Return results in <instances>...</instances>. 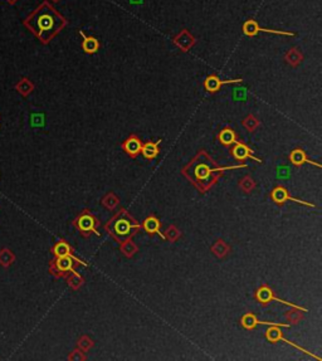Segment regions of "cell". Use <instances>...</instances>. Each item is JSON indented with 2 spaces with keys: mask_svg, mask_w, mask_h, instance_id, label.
Segmentation results:
<instances>
[{
  "mask_svg": "<svg viewBox=\"0 0 322 361\" xmlns=\"http://www.w3.org/2000/svg\"><path fill=\"white\" fill-rule=\"evenodd\" d=\"M23 25L42 44H49L68 25V20L46 0L23 20Z\"/></svg>",
  "mask_w": 322,
  "mask_h": 361,
  "instance_id": "6da1fadb",
  "label": "cell"
},
{
  "mask_svg": "<svg viewBox=\"0 0 322 361\" xmlns=\"http://www.w3.org/2000/svg\"><path fill=\"white\" fill-rule=\"evenodd\" d=\"M242 29H243L244 35H247V37H256V35L260 34V33H269V34H276V35H286V37H294V35H296V33H293V31L262 28V27H260V24H258L254 19H248V20H245L243 24V28Z\"/></svg>",
  "mask_w": 322,
  "mask_h": 361,
  "instance_id": "7a4b0ae2",
  "label": "cell"
},
{
  "mask_svg": "<svg viewBox=\"0 0 322 361\" xmlns=\"http://www.w3.org/2000/svg\"><path fill=\"white\" fill-rule=\"evenodd\" d=\"M172 43L175 44L179 49H182L183 52L188 53L189 50L195 45L197 39H195L194 35L191 34L188 29H183V30L179 31L175 37L172 38Z\"/></svg>",
  "mask_w": 322,
  "mask_h": 361,
  "instance_id": "3957f363",
  "label": "cell"
},
{
  "mask_svg": "<svg viewBox=\"0 0 322 361\" xmlns=\"http://www.w3.org/2000/svg\"><path fill=\"white\" fill-rule=\"evenodd\" d=\"M235 82H243V79L238 78L222 81L218 75H209V77H207V79L204 81V88H205L208 92H210V93H215V92H218L224 85H230V83H235Z\"/></svg>",
  "mask_w": 322,
  "mask_h": 361,
  "instance_id": "277c9868",
  "label": "cell"
},
{
  "mask_svg": "<svg viewBox=\"0 0 322 361\" xmlns=\"http://www.w3.org/2000/svg\"><path fill=\"white\" fill-rule=\"evenodd\" d=\"M231 154H233V156H234L237 160H245V159L249 157V159H253L257 163H261L260 159L253 155V151L250 150L247 145H244L243 142L241 141L235 142L233 149H231Z\"/></svg>",
  "mask_w": 322,
  "mask_h": 361,
  "instance_id": "5b68a950",
  "label": "cell"
},
{
  "mask_svg": "<svg viewBox=\"0 0 322 361\" xmlns=\"http://www.w3.org/2000/svg\"><path fill=\"white\" fill-rule=\"evenodd\" d=\"M271 196H272V199L276 201V203H277V204L285 203L286 200H292V201L298 203V204H304V205H307V207H313V204H310V203H306V201H302V200H300V199H296V198L290 196L287 190H286L285 188H282V186H277V188H275V190L272 192V195H271Z\"/></svg>",
  "mask_w": 322,
  "mask_h": 361,
  "instance_id": "8992f818",
  "label": "cell"
},
{
  "mask_svg": "<svg viewBox=\"0 0 322 361\" xmlns=\"http://www.w3.org/2000/svg\"><path fill=\"white\" fill-rule=\"evenodd\" d=\"M122 148L126 151V154L130 155L131 157H136L141 152L142 142L140 141V138L136 135H131L122 144Z\"/></svg>",
  "mask_w": 322,
  "mask_h": 361,
  "instance_id": "52a82bcc",
  "label": "cell"
},
{
  "mask_svg": "<svg viewBox=\"0 0 322 361\" xmlns=\"http://www.w3.org/2000/svg\"><path fill=\"white\" fill-rule=\"evenodd\" d=\"M78 33L81 34V37L83 38V41H82V49H83V52H85L86 54L97 53V50L100 49L101 47L100 41H98L97 38L88 37V35H86L81 29L78 30Z\"/></svg>",
  "mask_w": 322,
  "mask_h": 361,
  "instance_id": "ba28073f",
  "label": "cell"
},
{
  "mask_svg": "<svg viewBox=\"0 0 322 361\" xmlns=\"http://www.w3.org/2000/svg\"><path fill=\"white\" fill-rule=\"evenodd\" d=\"M256 299L258 300V301H260L261 303H263V305H266V303H268V302H271V301H277V302H281V303H286V305L292 306V307H296V306L292 305V303H288V302L282 301V300H279V299H277V297H275V296H273L272 289H269L267 286L261 287V288L258 289V291H257V292H256Z\"/></svg>",
  "mask_w": 322,
  "mask_h": 361,
  "instance_id": "9c48e42d",
  "label": "cell"
},
{
  "mask_svg": "<svg viewBox=\"0 0 322 361\" xmlns=\"http://www.w3.org/2000/svg\"><path fill=\"white\" fill-rule=\"evenodd\" d=\"M241 322H242V325H243V327H245L247 330H252V329H254V327L258 326V325H278V326H282V327H290V325L275 324V322H264V321L257 320L256 316L250 314L244 315L243 317H242Z\"/></svg>",
  "mask_w": 322,
  "mask_h": 361,
  "instance_id": "30bf717a",
  "label": "cell"
},
{
  "mask_svg": "<svg viewBox=\"0 0 322 361\" xmlns=\"http://www.w3.org/2000/svg\"><path fill=\"white\" fill-rule=\"evenodd\" d=\"M290 160H291V163L293 164V165H296V166H301V165H304V164H306V163L313 164V165H316L317 167L321 166L320 164H316V163H313V161H311L310 159L306 156L305 151L301 150V149H296V150L292 151L291 155H290Z\"/></svg>",
  "mask_w": 322,
  "mask_h": 361,
  "instance_id": "8fae6325",
  "label": "cell"
},
{
  "mask_svg": "<svg viewBox=\"0 0 322 361\" xmlns=\"http://www.w3.org/2000/svg\"><path fill=\"white\" fill-rule=\"evenodd\" d=\"M285 60L292 67H298L304 60V54L297 47H293L287 50L285 54Z\"/></svg>",
  "mask_w": 322,
  "mask_h": 361,
  "instance_id": "7c38bea8",
  "label": "cell"
},
{
  "mask_svg": "<svg viewBox=\"0 0 322 361\" xmlns=\"http://www.w3.org/2000/svg\"><path fill=\"white\" fill-rule=\"evenodd\" d=\"M219 141L222 142L223 145H225V146H230V145H234L238 141V136L234 130L225 127L219 134Z\"/></svg>",
  "mask_w": 322,
  "mask_h": 361,
  "instance_id": "4fadbf2b",
  "label": "cell"
},
{
  "mask_svg": "<svg viewBox=\"0 0 322 361\" xmlns=\"http://www.w3.org/2000/svg\"><path fill=\"white\" fill-rule=\"evenodd\" d=\"M161 142V140H157L156 142H146V144H142V148H141V152L144 155L146 159H155L159 154V144Z\"/></svg>",
  "mask_w": 322,
  "mask_h": 361,
  "instance_id": "5bb4252c",
  "label": "cell"
},
{
  "mask_svg": "<svg viewBox=\"0 0 322 361\" xmlns=\"http://www.w3.org/2000/svg\"><path fill=\"white\" fill-rule=\"evenodd\" d=\"M94 224H96V222H94L93 217L88 215V214H83L78 220L79 229H82L83 232H96Z\"/></svg>",
  "mask_w": 322,
  "mask_h": 361,
  "instance_id": "9a60e30c",
  "label": "cell"
},
{
  "mask_svg": "<svg viewBox=\"0 0 322 361\" xmlns=\"http://www.w3.org/2000/svg\"><path fill=\"white\" fill-rule=\"evenodd\" d=\"M16 88V91L19 92V93L22 94V96H28V94L31 93V91L34 90V85L31 83V79L28 78H22L20 81L16 83L15 86Z\"/></svg>",
  "mask_w": 322,
  "mask_h": 361,
  "instance_id": "2e32d148",
  "label": "cell"
},
{
  "mask_svg": "<svg viewBox=\"0 0 322 361\" xmlns=\"http://www.w3.org/2000/svg\"><path fill=\"white\" fill-rule=\"evenodd\" d=\"M142 226H144V229L146 230L147 233H159V234H161V233L159 232L160 230V222L157 218L155 217H149L146 218V219L144 220V224H142Z\"/></svg>",
  "mask_w": 322,
  "mask_h": 361,
  "instance_id": "e0dca14e",
  "label": "cell"
},
{
  "mask_svg": "<svg viewBox=\"0 0 322 361\" xmlns=\"http://www.w3.org/2000/svg\"><path fill=\"white\" fill-rule=\"evenodd\" d=\"M266 337L268 341H271V343L281 341L283 335H282V331L279 330L278 325H271V327L266 331Z\"/></svg>",
  "mask_w": 322,
  "mask_h": 361,
  "instance_id": "ac0fdd59",
  "label": "cell"
},
{
  "mask_svg": "<svg viewBox=\"0 0 322 361\" xmlns=\"http://www.w3.org/2000/svg\"><path fill=\"white\" fill-rule=\"evenodd\" d=\"M73 261H72V256H66V257H58V261H57V267L58 270L63 271V272H68V271L72 270Z\"/></svg>",
  "mask_w": 322,
  "mask_h": 361,
  "instance_id": "d6986e66",
  "label": "cell"
},
{
  "mask_svg": "<svg viewBox=\"0 0 322 361\" xmlns=\"http://www.w3.org/2000/svg\"><path fill=\"white\" fill-rule=\"evenodd\" d=\"M53 252L57 257H66V256H71V248H69V245L67 244L66 242L57 243Z\"/></svg>",
  "mask_w": 322,
  "mask_h": 361,
  "instance_id": "ffe728a7",
  "label": "cell"
},
{
  "mask_svg": "<svg viewBox=\"0 0 322 361\" xmlns=\"http://www.w3.org/2000/svg\"><path fill=\"white\" fill-rule=\"evenodd\" d=\"M115 230L120 236H125V234H128L131 232V224L128 223L127 220H119L115 224Z\"/></svg>",
  "mask_w": 322,
  "mask_h": 361,
  "instance_id": "44dd1931",
  "label": "cell"
},
{
  "mask_svg": "<svg viewBox=\"0 0 322 361\" xmlns=\"http://www.w3.org/2000/svg\"><path fill=\"white\" fill-rule=\"evenodd\" d=\"M243 126L248 130V131L252 132L260 126V121H258L253 115H248V116L243 120Z\"/></svg>",
  "mask_w": 322,
  "mask_h": 361,
  "instance_id": "7402d4cb",
  "label": "cell"
},
{
  "mask_svg": "<svg viewBox=\"0 0 322 361\" xmlns=\"http://www.w3.org/2000/svg\"><path fill=\"white\" fill-rule=\"evenodd\" d=\"M14 261V256L9 249H3L0 252V263L3 266H10Z\"/></svg>",
  "mask_w": 322,
  "mask_h": 361,
  "instance_id": "603a6c76",
  "label": "cell"
},
{
  "mask_svg": "<svg viewBox=\"0 0 322 361\" xmlns=\"http://www.w3.org/2000/svg\"><path fill=\"white\" fill-rule=\"evenodd\" d=\"M210 173H212V170H210V167L207 166V165H199V166L195 169V175H197V178L199 180L207 179L208 176L210 175Z\"/></svg>",
  "mask_w": 322,
  "mask_h": 361,
  "instance_id": "cb8c5ba5",
  "label": "cell"
},
{
  "mask_svg": "<svg viewBox=\"0 0 322 361\" xmlns=\"http://www.w3.org/2000/svg\"><path fill=\"white\" fill-rule=\"evenodd\" d=\"M241 186H242V189H243L244 192L249 193L250 190L253 189L254 182H253V180L250 179V178H245V179H244L243 181L241 182Z\"/></svg>",
  "mask_w": 322,
  "mask_h": 361,
  "instance_id": "d4e9b609",
  "label": "cell"
},
{
  "mask_svg": "<svg viewBox=\"0 0 322 361\" xmlns=\"http://www.w3.org/2000/svg\"><path fill=\"white\" fill-rule=\"evenodd\" d=\"M127 245H128L127 248H126V247H123V251H125L126 255L130 256V255H132V253H134L135 249H136V248H135V245L132 244V243H127Z\"/></svg>",
  "mask_w": 322,
  "mask_h": 361,
  "instance_id": "484cf974",
  "label": "cell"
},
{
  "mask_svg": "<svg viewBox=\"0 0 322 361\" xmlns=\"http://www.w3.org/2000/svg\"><path fill=\"white\" fill-rule=\"evenodd\" d=\"M5 1L8 4H10V5H13V4H15L16 1H18V0H5Z\"/></svg>",
  "mask_w": 322,
  "mask_h": 361,
  "instance_id": "4316f807",
  "label": "cell"
},
{
  "mask_svg": "<svg viewBox=\"0 0 322 361\" xmlns=\"http://www.w3.org/2000/svg\"><path fill=\"white\" fill-rule=\"evenodd\" d=\"M52 1H53V3H58L60 0H52Z\"/></svg>",
  "mask_w": 322,
  "mask_h": 361,
  "instance_id": "83f0119b",
  "label": "cell"
}]
</instances>
